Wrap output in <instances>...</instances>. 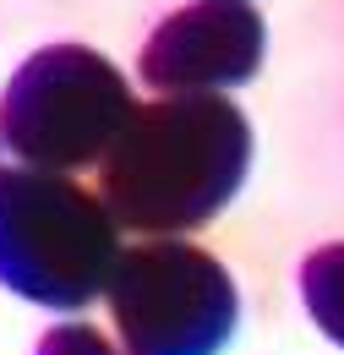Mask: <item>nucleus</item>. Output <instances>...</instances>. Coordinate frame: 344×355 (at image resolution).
I'll list each match as a JSON object with an SVG mask.
<instances>
[{"label":"nucleus","instance_id":"obj_1","mask_svg":"<svg viewBox=\"0 0 344 355\" xmlns=\"http://www.w3.org/2000/svg\"><path fill=\"white\" fill-rule=\"evenodd\" d=\"M252 164V121L218 93L137 104L126 137L98 164V197L121 230L175 241L208 224L241 191Z\"/></svg>","mask_w":344,"mask_h":355},{"label":"nucleus","instance_id":"obj_2","mask_svg":"<svg viewBox=\"0 0 344 355\" xmlns=\"http://www.w3.org/2000/svg\"><path fill=\"white\" fill-rule=\"evenodd\" d=\"M121 224L71 175L0 170V284L49 311H83L110 290Z\"/></svg>","mask_w":344,"mask_h":355},{"label":"nucleus","instance_id":"obj_3","mask_svg":"<svg viewBox=\"0 0 344 355\" xmlns=\"http://www.w3.org/2000/svg\"><path fill=\"white\" fill-rule=\"evenodd\" d=\"M131 115V83L110 55L87 44H49L33 49L0 93V142L28 170L71 175L115 153Z\"/></svg>","mask_w":344,"mask_h":355},{"label":"nucleus","instance_id":"obj_4","mask_svg":"<svg viewBox=\"0 0 344 355\" xmlns=\"http://www.w3.org/2000/svg\"><path fill=\"white\" fill-rule=\"evenodd\" d=\"M104 301L126 355H218L241 317V290L224 263L186 241L121 252Z\"/></svg>","mask_w":344,"mask_h":355},{"label":"nucleus","instance_id":"obj_5","mask_svg":"<svg viewBox=\"0 0 344 355\" xmlns=\"http://www.w3.org/2000/svg\"><path fill=\"white\" fill-rule=\"evenodd\" d=\"M268 49V28L252 0H191L170 11L137 55V77L159 98L218 93L252 83Z\"/></svg>","mask_w":344,"mask_h":355},{"label":"nucleus","instance_id":"obj_6","mask_svg":"<svg viewBox=\"0 0 344 355\" xmlns=\"http://www.w3.org/2000/svg\"><path fill=\"white\" fill-rule=\"evenodd\" d=\"M301 301H306V311H311V322L344 350V241H328V246L306 252Z\"/></svg>","mask_w":344,"mask_h":355},{"label":"nucleus","instance_id":"obj_7","mask_svg":"<svg viewBox=\"0 0 344 355\" xmlns=\"http://www.w3.org/2000/svg\"><path fill=\"white\" fill-rule=\"evenodd\" d=\"M33 355H121V350H115L93 322H55V328L39 339Z\"/></svg>","mask_w":344,"mask_h":355}]
</instances>
